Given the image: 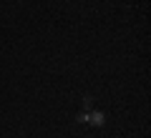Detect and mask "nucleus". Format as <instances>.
Here are the masks:
<instances>
[{"instance_id":"obj_1","label":"nucleus","mask_w":151,"mask_h":138,"mask_svg":"<svg viewBox=\"0 0 151 138\" xmlns=\"http://www.w3.org/2000/svg\"><path fill=\"white\" fill-rule=\"evenodd\" d=\"M88 123H93V126H103V113L93 111L91 116H88Z\"/></svg>"}]
</instances>
